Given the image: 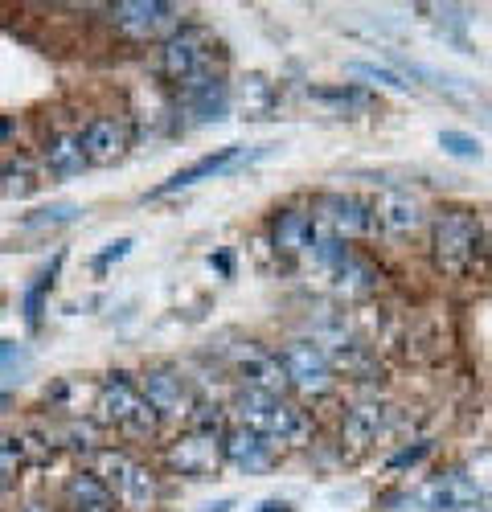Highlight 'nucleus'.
I'll return each instance as SVG.
<instances>
[{"label":"nucleus","instance_id":"obj_1","mask_svg":"<svg viewBox=\"0 0 492 512\" xmlns=\"http://www.w3.org/2000/svg\"><path fill=\"white\" fill-rule=\"evenodd\" d=\"M488 254V222L476 209H439L431 218V263L447 279H468Z\"/></svg>","mask_w":492,"mask_h":512},{"label":"nucleus","instance_id":"obj_2","mask_svg":"<svg viewBox=\"0 0 492 512\" xmlns=\"http://www.w3.org/2000/svg\"><path fill=\"white\" fill-rule=\"evenodd\" d=\"M222 66H226V50L218 33L205 25H181L156 50V74L177 91L193 87V82H205V78H218Z\"/></svg>","mask_w":492,"mask_h":512},{"label":"nucleus","instance_id":"obj_3","mask_svg":"<svg viewBox=\"0 0 492 512\" xmlns=\"http://www.w3.org/2000/svg\"><path fill=\"white\" fill-rule=\"evenodd\" d=\"M238 426H251L263 439H271L279 451L283 447H308L312 443V418L308 410H300L296 402L275 398V394H255V390H242L230 406Z\"/></svg>","mask_w":492,"mask_h":512},{"label":"nucleus","instance_id":"obj_4","mask_svg":"<svg viewBox=\"0 0 492 512\" xmlns=\"http://www.w3.org/2000/svg\"><path fill=\"white\" fill-rule=\"evenodd\" d=\"M91 472L103 480L119 512H152L160 500V480L152 476V467L119 447H99L91 455Z\"/></svg>","mask_w":492,"mask_h":512},{"label":"nucleus","instance_id":"obj_5","mask_svg":"<svg viewBox=\"0 0 492 512\" xmlns=\"http://www.w3.org/2000/svg\"><path fill=\"white\" fill-rule=\"evenodd\" d=\"M95 414H99L103 426H111V431L128 435V439H148V435H156V426H160L156 410L140 394V381L132 373H107L99 381Z\"/></svg>","mask_w":492,"mask_h":512},{"label":"nucleus","instance_id":"obj_6","mask_svg":"<svg viewBox=\"0 0 492 512\" xmlns=\"http://www.w3.org/2000/svg\"><path fill=\"white\" fill-rule=\"evenodd\" d=\"M394 512H480V496L464 467H447V472L394 496Z\"/></svg>","mask_w":492,"mask_h":512},{"label":"nucleus","instance_id":"obj_7","mask_svg":"<svg viewBox=\"0 0 492 512\" xmlns=\"http://www.w3.org/2000/svg\"><path fill=\"white\" fill-rule=\"evenodd\" d=\"M107 25L136 46H148V41L164 46L181 29V9L169 0H115L107 5Z\"/></svg>","mask_w":492,"mask_h":512},{"label":"nucleus","instance_id":"obj_8","mask_svg":"<svg viewBox=\"0 0 492 512\" xmlns=\"http://www.w3.org/2000/svg\"><path fill=\"white\" fill-rule=\"evenodd\" d=\"M312 218H316V230L333 234L337 242H361L378 234L374 197H361V193H320L312 205Z\"/></svg>","mask_w":492,"mask_h":512},{"label":"nucleus","instance_id":"obj_9","mask_svg":"<svg viewBox=\"0 0 492 512\" xmlns=\"http://www.w3.org/2000/svg\"><path fill=\"white\" fill-rule=\"evenodd\" d=\"M283 373H287V386L304 398H328L337 390V369L333 361L324 357V349L316 340H287L279 349Z\"/></svg>","mask_w":492,"mask_h":512},{"label":"nucleus","instance_id":"obj_10","mask_svg":"<svg viewBox=\"0 0 492 512\" xmlns=\"http://www.w3.org/2000/svg\"><path fill=\"white\" fill-rule=\"evenodd\" d=\"M140 394L148 398V406L156 410V418H177V422H189L193 410H197V394L185 381V373H177L173 365H152L144 369L140 377Z\"/></svg>","mask_w":492,"mask_h":512},{"label":"nucleus","instance_id":"obj_11","mask_svg":"<svg viewBox=\"0 0 492 512\" xmlns=\"http://www.w3.org/2000/svg\"><path fill=\"white\" fill-rule=\"evenodd\" d=\"M230 369L238 373L242 390L275 394V398H283L287 390H292V386H287V373H283L279 353H271V349L255 345V340H246V345H238V349L230 353Z\"/></svg>","mask_w":492,"mask_h":512},{"label":"nucleus","instance_id":"obj_12","mask_svg":"<svg viewBox=\"0 0 492 512\" xmlns=\"http://www.w3.org/2000/svg\"><path fill=\"white\" fill-rule=\"evenodd\" d=\"M164 463H169L173 472L185 476V480L218 476V467L226 463L222 459V435H205V431L185 426V435L177 443H169V451H164Z\"/></svg>","mask_w":492,"mask_h":512},{"label":"nucleus","instance_id":"obj_13","mask_svg":"<svg viewBox=\"0 0 492 512\" xmlns=\"http://www.w3.org/2000/svg\"><path fill=\"white\" fill-rule=\"evenodd\" d=\"M374 222L390 238L419 234L427 226V205H423V197H415L410 189H382L374 197Z\"/></svg>","mask_w":492,"mask_h":512},{"label":"nucleus","instance_id":"obj_14","mask_svg":"<svg viewBox=\"0 0 492 512\" xmlns=\"http://www.w3.org/2000/svg\"><path fill=\"white\" fill-rule=\"evenodd\" d=\"M222 459L230 467H238V472L255 476V472H271L279 463V447L271 439H263L259 431H251V426L230 422V431L222 435Z\"/></svg>","mask_w":492,"mask_h":512},{"label":"nucleus","instance_id":"obj_15","mask_svg":"<svg viewBox=\"0 0 492 512\" xmlns=\"http://www.w3.org/2000/svg\"><path fill=\"white\" fill-rule=\"evenodd\" d=\"M246 160H251V156H246V148H238V144L218 148V152H210V156H201V160H193V164L177 168V173H173L169 181H164V185H156L148 197H169V193L193 189V185H201V181H214V177L230 173V168H238V164H246Z\"/></svg>","mask_w":492,"mask_h":512},{"label":"nucleus","instance_id":"obj_16","mask_svg":"<svg viewBox=\"0 0 492 512\" xmlns=\"http://www.w3.org/2000/svg\"><path fill=\"white\" fill-rule=\"evenodd\" d=\"M82 152H87L91 164H115L128 156L132 148V132H128V123L115 119V115H95L82 123Z\"/></svg>","mask_w":492,"mask_h":512},{"label":"nucleus","instance_id":"obj_17","mask_svg":"<svg viewBox=\"0 0 492 512\" xmlns=\"http://www.w3.org/2000/svg\"><path fill=\"white\" fill-rule=\"evenodd\" d=\"M386 431H390V406H382V402H357L345 414V422H341V443L353 455H361V451L374 447Z\"/></svg>","mask_w":492,"mask_h":512},{"label":"nucleus","instance_id":"obj_18","mask_svg":"<svg viewBox=\"0 0 492 512\" xmlns=\"http://www.w3.org/2000/svg\"><path fill=\"white\" fill-rule=\"evenodd\" d=\"M312 242H316L312 209H283V213H275V222H271L275 254H283V259H300V254L312 250Z\"/></svg>","mask_w":492,"mask_h":512},{"label":"nucleus","instance_id":"obj_19","mask_svg":"<svg viewBox=\"0 0 492 512\" xmlns=\"http://www.w3.org/2000/svg\"><path fill=\"white\" fill-rule=\"evenodd\" d=\"M177 95H181V107L193 115V123H210V119L218 123L230 111V82H226V74L193 82V87H185Z\"/></svg>","mask_w":492,"mask_h":512},{"label":"nucleus","instance_id":"obj_20","mask_svg":"<svg viewBox=\"0 0 492 512\" xmlns=\"http://www.w3.org/2000/svg\"><path fill=\"white\" fill-rule=\"evenodd\" d=\"M41 164H46V173L58 177V181H70V177H82V168H87V152H82V136L78 132H58L50 136L46 152H41Z\"/></svg>","mask_w":492,"mask_h":512},{"label":"nucleus","instance_id":"obj_21","mask_svg":"<svg viewBox=\"0 0 492 512\" xmlns=\"http://www.w3.org/2000/svg\"><path fill=\"white\" fill-rule=\"evenodd\" d=\"M62 500H66L70 512H115L111 492L103 488V480L91 472V467H87V472H74V476L66 480Z\"/></svg>","mask_w":492,"mask_h":512},{"label":"nucleus","instance_id":"obj_22","mask_svg":"<svg viewBox=\"0 0 492 512\" xmlns=\"http://www.w3.org/2000/svg\"><path fill=\"white\" fill-rule=\"evenodd\" d=\"M328 271L337 275V283H341L349 295H365V291H374V287H378V275H374V267H369L365 259H357L353 250H345L341 259H337L333 267H328Z\"/></svg>","mask_w":492,"mask_h":512},{"label":"nucleus","instance_id":"obj_23","mask_svg":"<svg viewBox=\"0 0 492 512\" xmlns=\"http://www.w3.org/2000/svg\"><path fill=\"white\" fill-rule=\"evenodd\" d=\"M464 476L472 480L476 496H480V512H492V447L476 451L468 463H464Z\"/></svg>","mask_w":492,"mask_h":512},{"label":"nucleus","instance_id":"obj_24","mask_svg":"<svg viewBox=\"0 0 492 512\" xmlns=\"http://www.w3.org/2000/svg\"><path fill=\"white\" fill-rule=\"evenodd\" d=\"M0 189H5L9 197H29V193H37V185H41V177H37V168L21 156V160H9L5 168H0Z\"/></svg>","mask_w":492,"mask_h":512},{"label":"nucleus","instance_id":"obj_25","mask_svg":"<svg viewBox=\"0 0 492 512\" xmlns=\"http://www.w3.org/2000/svg\"><path fill=\"white\" fill-rule=\"evenodd\" d=\"M58 267H62V254H58V259H54L46 271H41V275L33 279V287L25 291V320H29V328H37V324H41V308H46V295H50V287H54Z\"/></svg>","mask_w":492,"mask_h":512},{"label":"nucleus","instance_id":"obj_26","mask_svg":"<svg viewBox=\"0 0 492 512\" xmlns=\"http://www.w3.org/2000/svg\"><path fill=\"white\" fill-rule=\"evenodd\" d=\"M349 70L361 74V78H369V82H382V87H390V91H410V82H406L398 70H390V66H378V62H349Z\"/></svg>","mask_w":492,"mask_h":512},{"label":"nucleus","instance_id":"obj_27","mask_svg":"<svg viewBox=\"0 0 492 512\" xmlns=\"http://www.w3.org/2000/svg\"><path fill=\"white\" fill-rule=\"evenodd\" d=\"M316 103H337V107H369V95L357 87H316L312 91Z\"/></svg>","mask_w":492,"mask_h":512},{"label":"nucleus","instance_id":"obj_28","mask_svg":"<svg viewBox=\"0 0 492 512\" xmlns=\"http://www.w3.org/2000/svg\"><path fill=\"white\" fill-rule=\"evenodd\" d=\"M439 148L447 152V156H460V160H480V144L468 136V132H439Z\"/></svg>","mask_w":492,"mask_h":512},{"label":"nucleus","instance_id":"obj_29","mask_svg":"<svg viewBox=\"0 0 492 512\" xmlns=\"http://www.w3.org/2000/svg\"><path fill=\"white\" fill-rule=\"evenodd\" d=\"M74 218H78V205H50V209H37L33 218H25V226L29 230H37V226H66Z\"/></svg>","mask_w":492,"mask_h":512},{"label":"nucleus","instance_id":"obj_30","mask_svg":"<svg viewBox=\"0 0 492 512\" xmlns=\"http://www.w3.org/2000/svg\"><path fill=\"white\" fill-rule=\"evenodd\" d=\"M431 455V443H415V447H402L394 459H390V467L394 472H402V467H415V463H423Z\"/></svg>","mask_w":492,"mask_h":512},{"label":"nucleus","instance_id":"obj_31","mask_svg":"<svg viewBox=\"0 0 492 512\" xmlns=\"http://www.w3.org/2000/svg\"><path fill=\"white\" fill-rule=\"evenodd\" d=\"M128 250H132V238H119V242H111V250H107V254H99L95 267H107V263L123 259V254H128Z\"/></svg>","mask_w":492,"mask_h":512},{"label":"nucleus","instance_id":"obj_32","mask_svg":"<svg viewBox=\"0 0 492 512\" xmlns=\"http://www.w3.org/2000/svg\"><path fill=\"white\" fill-rule=\"evenodd\" d=\"M255 512H292V500H263Z\"/></svg>","mask_w":492,"mask_h":512},{"label":"nucleus","instance_id":"obj_33","mask_svg":"<svg viewBox=\"0 0 492 512\" xmlns=\"http://www.w3.org/2000/svg\"><path fill=\"white\" fill-rule=\"evenodd\" d=\"M13 353H17V349L9 345V340H0V357H13Z\"/></svg>","mask_w":492,"mask_h":512},{"label":"nucleus","instance_id":"obj_34","mask_svg":"<svg viewBox=\"0 0 492 512\" xmlns=\"http://www.w3.org/2000/svg\"><path fill=\"white\" fill-rule=\"evenodd\" d=\"M9 406V394H0V410H5Z\"/></svg>","mask_w":492,"mask_h":512},{"label":"nucleus","instance_id":"obj_35","mask_svg":"<svg viewBox=\"0 0 492 512\" xmlns=\"http://www.w3.org/2000/svg\"><path fill=\"white\" fill-rule=\"evenodd\" d=\"M488 254H492V226H488Z\"/></svg>","mask_w":492,"mask_h":512},{"label":"nucleus","instance_id":"obj_36","mask_svg":"<svg viewBox=\"0 0 492 512\" xmlns=\"http://www.w3.org/2000/svg\"><path fill=\"white\" fill-rule=\"evenodd\" d=\"M0 488H5V480H0Z\"/></svg>","mask_w":492,"mask_h":512}]
</instances>
